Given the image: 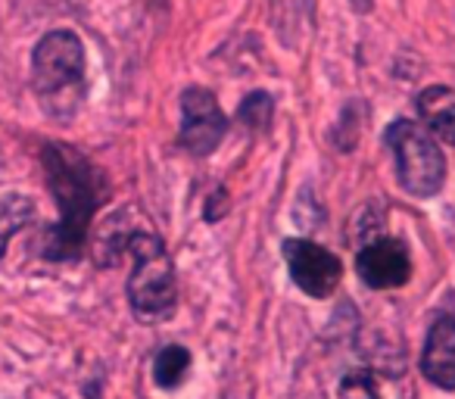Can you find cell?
Segmentation results:
<instances>
[{"instance_id": "1", "label": "cell", "mask_w": 455, "mask_h": 399, "mask_svg": "<svg viewBox=\"0 0 455 399\" xmlns=\"http://www.w3.org/2000/svg\"><path fill=\"white\" fill-rule=\"evenodd\" d=\"M41 159H44L51 194L60 206V222L44 237V256L76 259L84 247L91 219L107 200L109 184L103 172L69 144H47Z\"/></svg>"}, {"instance_id": "4", "label": "cell", "mask_w": 455, "mask_h": 399, "mask_svg": "<svg viewBox=\"0 0 455 399\" xmlns=\"http://www.w3.org/2000/svg\"><path fill=\"white\" fill-rule=\"evenodd\" d=\"M384 144L396 156L399 184L405 194L418 196V200L440 194L443 181H446V156L427 128L411 119H396L387 128Z\"/></svg>"}, {"instance_id": "11", "label": "cell", "mask_w": 455, "mask_h": 399, "mask_svg": "<svg viewBox=\"0 0 455 399\" xmlns=\"http://www.w3.org/2000/svg\"><path fill=\"white\" fill-rule=\"evenodd\" d=\"M188 371H190V349L188 347L172 343V347L159 349L156 362H153V380H156L163 390L181 387L184 378H188Z\"/></svg>"}, {"instance_id": "9", "label": "cell", "mask_w": 455, "mask_h": 399, "mask_svg": "<svg viewBox=\"0 0 455 399\" xmlns=\"http://www.w3.org/2000/svg\"><path fill=\"white\" fill-rule=\"evenodd\" d=\"M418 113L427 122L430 134H440L446 144L455 147V91L452 88H427L418 94Z\"/></svg>"}, {"instance_id": "8", "label": "cell", "mask_w": 455, "mask_h": 399, "mask_svg": "<svg viewBox=\"0 0 455 399\" xmlns=\"http://www.w3.org/2000/svg\"><path fill=\"white\" fill-rule=\"evenodd\" d=\"M421 371L440 390H455V318H436L427 331Z\"/></svg>"}, {"instance_id": "13", "label": "cell", "mask_w": 455, "mask_h": 399, "mask_svg": "<svg viewBox=\"0 0 455 399\" xmlns=\"http://www.w3.org/2000/svg\"><path fill=\"white\" fill-rule=\"evenodd\" d=\"M340 399H378V380L371 371H353L343 378Z\"/></svg>"}, {"instance_id": "12", "label": "cell", "mask_w": 455, "mask_h": 399, "mask_svg": "<svg viewBox=\"0 0 455 399\" xmlns=\"http://www.w3.org/2000/svg\"><path fill=\"white\" fill-rule=\"evenodd\" d=\"M272 113H275V100L266 91H253V94L243 97V103L237 107V119H241L243 125L256 128V132L272 125Z\"/></svg>"}, {"instance_id": "7", "label": "cell", "mask_w": 455, "mask_h": 399, "mask_svg": "<svg viewBox=\"0 0 455 399\" xmlns=\"http://www.w3.org/2000/svg\"><path fill=\"white\" fill-rule=\"evenodd\" d=\"M355 272L374 291H393V287L409 284L411 278V259L409 247L396 237H378L365 243L355 256Z\"/></svg>"}, {"instance_id": "2", "label": "cell", "mask_w": 455, "mask_h": 399, "mask_svg": "<svg viewBox=\"0 0 455 399\" xmlns=\"http://www.w3.org/2000/svg\"><path fill=\"white\" fill-rule=\"evenodd\" d=\"M32 88L51 116H72L84 97V44L76 32L57 28L32 53Z\"/></svg>"}, {"instance_id": "6", "label": "cell", "mask_w": 455, "mask_h": 399, "mask_svg": "<svg viewBox=\"0 0 455 399\" xmlns=\"http://www.w3.org/2000/svg\"><path fill=\"white\" fill-rule=\"evenodd\" d=\"M228 134V119L219 100L206 88H188L181 94V147L194 156H209L219 150L221 138Z\"/></svg>"}, {"instance_id": "10", "label": "cell", "mask_w": 455, "mask_h": 399, "mask_svg": "<svg viewBox=\"0 0 455 399\" xmlns=\"http://www.w3.org/2000/svg\"><path fill=\"white\" fill-rule=\"evenodd\" d=\"M35 200L26 194H0V256L26 225L35 222Z\"/></svg>"}, {"instance_id": "5", "label": "cell", "mask_w": 455, "mask_h": 399, "mask_svg": "<svg viewBox=\"0 0 455 399\" xmlns=\"http://www.w3.org/2000/svg\"><path fill=\"white\" fill-rule=\"evenodd\" d=\"M287 272H291L293 284L312 299H328L337 291L343 278V266L331 250L318 247V243L306 241V237H291L281 243Z\"/></svg>"}, {"instance_id": "3", "label": "cell", "mask_w": 455, "mask_h": 399, "mask_svg": "<svg viewBox=\"0 0 455 399\" xmlns=\"http://www.w3.org/2000/svg\"><path fill=\"white\" fill-rule=\"evenodd\" d=\"M134 268L128 278V299L140 322H163L178 306L175 266H172L165 243L150 231H132L125 237Z\"/></svg>"}]
</instances>
